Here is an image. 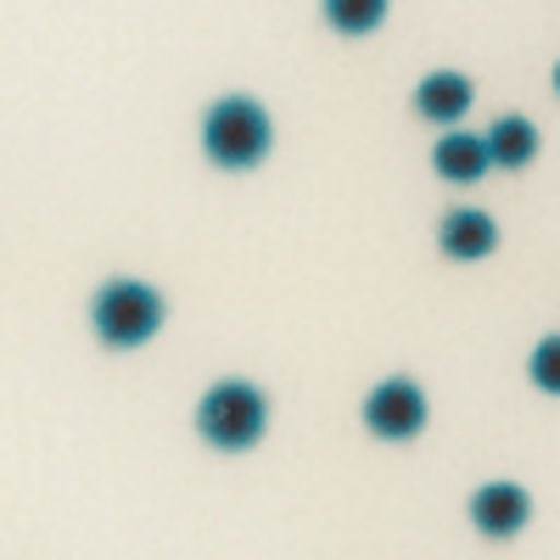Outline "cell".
Listing matches in <instances>:
<instances>
[{
    "label": "cell",
    "mask_w": 560,
    "mask_h": 560,
    "mask_svg": "<svg viewBox=\"0 0 560 560\" xmlns=\"http://www.w3.org/2000/svg\"><path fill=\"white\" fill-rule=\"evenodd\" d=\"M197 427L213 448H253L269 427V404L253 382H219L197 409Z\"/></svg>",
    "instance_id": "3957f363"
},
{
    "label": "cell",
    "mask_w": 560,
    "mask_h": 560,
    "mask_svg": "<svg viewBox=\"0 0 560 560\" xmlns=\"http://www.w3.org/2000/svg\"><path fill=\"white\" fill-rule=\"evenodd\" d=\"M438 247H443L448 258H459V264H477V258H488V253L499 247V224H493L482 208H454V213H443V224H438Z\"/></svg>",
    "instance_id": "8992f818"
},
{
    "label": "cell",
    "mask_w": 560,
    "mask_h": 560,
    "mask_svg": "<svg viewBox=\"0 0 560 560\" xmlns=\"http://www.w3.org/2000/svg\"><path fill=\"white\" fill-rule=\"evenodd\" d=\"M527 376H533V387L560 393V337H544V342L533 348V359H527Z\"/></svg>",
    "instance_id": "8fae6325"
},
{
    "label": "cell",
    "mask_w": 560,
    "mask_h": 560,
    "mask_svg": "<svg viewBox=\"0 0 560 560\" xmlns=\"http://www.w3.org/2000/svg\"><path fill=\"white\" fill-rule=\"evenodd\" d=\"M533 516V499L522 482H482L471 493V522L488 533V538H516Z\"/></svg>",
    "instance_id": "5b68a950"
},
{
    "label": "cell",
    "mask_w": 560,
    "mask_h": 560,
    "mask_svg": "<svg viewBox=\"0 0 560 560\" xmlns=\"http://www.w3.org/2000/svg\"><path fill=\"white\" fill-rule=\"evenodd\" d=\"M482 140H488L493 168H527V163L538 158V129H533L527 118H499Z\"/></svg>",
    "instance_id": "9c48e42d"
},
{
    "label": "cell",
    "mask_w": 560,
    "mask_h": 560,
    "mask_svg": "<svg viewBox=\"0 0 560 560\" xmlns=\"http://www.w3.org/2000/svg\"><path fill=\"white\" fill-rule=\"evenodd\" d=\"M555 96H560V62H555Z\"/></svg>",
    "instance_id": "7c38bea8"
},
{
    "label": "cell",
    "mask_w": 560,
    "mask_h": 560,
    "mask_svg": "<svg viewBox=\"0 0 560 560\" xmlns=\"http://www.w3.org/2000/svg\"><path fill=\"white\" fill-rule=\"evenodd\" d=\"M269 140H275V124L253 96H224L202 118V152L219 168H258L269 158Z\"/></svg>",
    "instance_id": "6da1fadb"
},
{
    "label": "cell",
    "mask_w": 560,
    "mask_h": 560,
    "mask_svg": "<svg viewBox=\"0 0 560 560\" xmlns=\"http://www.w3.org/2000/svg\"><path fill=\"white\" fill-rule=\"evenodd\" d=\"M471 102H477V90H471L465 73H432L415 90V113L427 124H459L465 113H471Z\"/></svg>",
    "instance_id": "52a82bcc"
},
{
    "label": "cell",
    "mask_w": 560,
    "mask_h": 560,
    "mask_svg": "<svg viewBox=\"0 0 560 560\" xmlns=\"http://www.w3.org/2000/svg\"><path fill=\"white\" fill-rule=\"evenodd\" d=\"M432 168H438L443 179H459V185L482 179V174L493 168L488 140H482V135H465V129H448V135L438 140V147H432Z\"/></svg>",
    "instance_id": "ba28073f"
},
{
    "label": "cell",
    "mask_w": 560,
    "mask_h": 560,
    "mask_svg": "<svg viewBox=\"0 0 560 560\" xmlns=\"http://www.w3.org/2000/svg\"><path fill=\"white\" fill-rule=\"evenodd\" d=\"M90 319H96L107 348H140L163 325V298L147 287V280H107V287L96 292Z\"/></svg>",
    "instance_id": "7a4b0ae2"
},
{
    "label": "cell",
    "mask_w": 560,
    "mask_h": 560,
    "mask_svg": "<svg viewBox=\"0 0 560 560\" xmlns=\"http://www.w3.org/2000/svg\"><path fill=\"white\" fill-rule=\"evenodd\" d=\"M364 420H370L376 438L404 443V438H415L420 427H427V393H420L409 376H393V382H382L376 393L364 398Z\"/></svg>",
    "instance_id": "277c9868"
},
{
    "label": "cell",
    "mask_w": 560,
    "mask_h": 560,
    "mask_svg": "<svg viewBox=\"0 0 560 560\" xmlns=\"http://www.w3.org/2000/svg\"><path fill=\"white\" fill-rule=\"evenodd\" d=\"M387 18V0H325V23L337 34H376Z\"/></svg>",
    "instance_id": "30bf717a"
}]
</instances>
